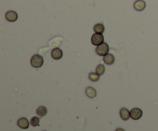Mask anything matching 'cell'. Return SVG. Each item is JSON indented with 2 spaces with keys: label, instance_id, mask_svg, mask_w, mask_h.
<instances>
[{
  "label": "cell",
  "instance_id": "cell-2",
  "mask_svg": "<svg viewBox=\"0 0 158 131\" xmlns=\"http://www.w3.org/2000/svg\"><path fill=\"white\" fill-rule=\"evenodd\" d=\"M96 52L100 56H105L109 52V45L105 42H103L100 45L97 46V48H96Z\"/></svg>",
  "mask_w": 158,
  "mask_h": 131
},
{
  "label": "cell",
  "instance_id": "cell-3",
  "mask_svg": "<svg viewBox=\"0 0 158 131\" xmlns=\"http://www.w3.org/2000/svg\"><path fill=\"white\" fill-rule=\"evenodd\" d=\"M104 41V38L102 34L100 33H95L92 35L91 37V42L93 45L99 46L101 44L103 43Z\"/></svg>",
  "mask_w": 158,
  "mask_h": 131
},
{
  "label": "cell",
  "instance_id": "cell-17",
  "mask_svg": "<svg viewBox=\"0 0 158 131\" xmlns=\"http://www.w3.org/2000/svg\"><path fill=\"white\" fill-rule=\"evenodd\" d=\"M116 131H125L124 130V129H121V128H118V129H117V130Z\"/></svg>",
  "mask_w": 158,
  "mask_h": 131
},
{
  "label": "cell",
  "instance_id": "cell-9",
  "mask_svg": "<svg viewBox=\"0 0 158 131\" xmlns=\"http://www.w3.org/2000/svg\"><path fill=\"white\" fill-rule=\"evenodd\" d=\"M120 115L124 120H127L131 117V112L126 108H122L120 111Z\"/></svg>",
  "mask_w": 158,
  "mask_h": 131
},
{
  "label": "cell",
  "instance_id": "cell-6",
  "mask_svg": "<svg viewBox=\"0 0 158 131\" xmlns=\"http://www.w3.org/2000/svg\"><path fill=\"white\" fill-rule=\"evenodd\" d=\"M51 56L53 57V59L59 60L60 58H62L63 57V51L60 48H54L52 52H51Z\"/></svg>",
  "mask_w": 158,
  "mask_h": 131
},
{
  "label": "cell",
  "instance_id": "cell-15",
  "mask_svg": "<svg viewBox=\"0 0 158 131\" xmlns=\"http://www.w3.org/2000/svg\"><path fill=\"white\" fill-rule=\"evenodd\" d=\"M89 79L92 81H97L100 80V75L96 73H89Z\"/></svg>",
  "mask_w": 158,
  "mask_h": 131
},
{
  "label": "cell",
  "instance_id": "cell-14",
  "mask_svg": "<svg viewBox=\"0 0 158 131\" xmlns=\"http://www.w3.org/2000/svg\"><path fill=\"white\" fill-rule=\"evenodd\" d=\"M105 72V67L103 64H99L98 66L96 67V73L98 74L99 75H103Z\"/></svg>",
  "mask_w": 158,
  "mask_h": 131
},
{
  "label": "cell",
  "instance_id": "cell-12",
  "mask_svg": "<svg viewBox=\"0 0 158 131\" xmlns=\"http://www.w3.org/2000/svg\"><path fill=\"white\" fill-rule=\"evenodd\" d=\"M93 30L96 33L103 34L104 31H105V27H104V25L102 23H99V24L95 25V26L93 27Z\"/></svg>",
  "mask_w": 158,
  "mask_h": 131
},
{
  "label": "cell",
  "instance_id": "cell-1",
  "mask_svg": "<svg viewBox=\"0 0 158 131\" xmlns=\"http://www.w3.org/2000/svg\"><path fill=\"white\" fill-rule=\"evenodd\" d=\"M43 57H42L41 55H35L31 58V65L33 68H39L43 66Z\"/></svg>",
  "mask_w": 158,
  "mask_h": 131
},
{
  "label": "cell",
  "instance_id": "cell-4",
  "mask_svg": "<svg viewBox=\"0 0 158 131\" xmlns=\"http://www.w3.org/2000/svg\"><path fill=\"white\" fill-rule=\"evenodd\" d=\"M142 115L143 112L140 108H133L131 111V117L133 120H139Z\"/></svg>",
  "mask_w": 158,
  "mask_h": 131
},
{
  "label": "cell",
  "instance_id": "cell-8",
  "mask_svg": "<svg viewBox=\"0 0 158 131\" xmlns=\"http://www.w3.org/2000/svg\"><path fill=\"white\" fill-rule=\"evenodd\" d=\"M17 124L22 129H27L30 126V123L28 121V120L25 118V117H22V118L19 120L18 122H17Z\"/></svg>",
  "mask_w": 158,
  "mask_h": 131
},
{
  "label": "cell",
  "instance_id": "cell-5",
  "mask_svg": "<svg viewBox=\"0 0 158 131\" xmlns=\"http://www.w3.org/2000/svg\"><path fill=\"white\" fill-rule=\"evenodd\" d=\"M5 18L9 22H16L18 19V14L14 11H7L6 14H5Z\"/></svg>",
  "mask_w": 158,
  "mask_h": 131
},
{
  "label": "cell",
  "instance_id": "cell-7",
  "mask_svg": "<svg viewBox=\"0 0 158 131\" xmlns=\"http://www.w3.org/2000/svg\"><path fill=\"white\" fill-rule=\"evenodd\" d=\"M133 7H134V9L137 11H143L145 9V7H146V3H145L144 0H137V1H136L134 2Z\"/></svg>",
  "mask_w": 158,
  "mask_h": 131
},
{
  "label": "cell",
  "instance_id": "cell-13",
  "mask_svg": "<svg viewBox=\"0 0 158 131\" xmlns=\"http://www.w3.org/2000/svg\"><path fill=\"white\" fill-rule=\"evenodd\" d=\"M36 113L40 117H43L47 113V109H46V107H44V106H41V107H39L36 110Z\"/></svg>",
  "mask_w": 158,
  "mask_h": 131
},
{
  "label": "cell",
  "instance_id": "cell-16",
  "mask_svg": "<svg viewBox=\"0 0 158 131\" xmlns=\"http://www.w3.org/2000/svg\"><path fill=\"white\" fill-rule=\"evenodd\" d=\"M30 124L32 126H38L39 125V119L37 117H33L31 118Z\"/></svg>",
  "mask_w": 158,
  "mask_h": 131
},
{
  "label": "cell",
  "instance_id": "cell-11",
  "mask_svg": "<svg viewBox=\"0 0 158 131\" xmlns=\"http://www.w3.org/2000/svg\"><path fill=\"white\" fill-rule=\"evenodd\" d=\"M103 61H104L106 64L110 65V64H113L114 63L115 58L113 55H111V54H107V55H105L104 57H103Z\"/></svg>",
  "mask_w": 158,
  "mask_h": 131
},
{
  "label": "cell",
  "instance_id": "cell-10",
  "mask_svg": "<svg viewBox=\"0 0 158 131\" xmlns=\"http://www.w3.org/2000/svg\"><path fill=\"white\" fill-rule=\"evenodd\" d=\"M86 94L87 95V97H89V98H94L96 96V90L94 89L93 87H87V89H86Z\"/></svg>",
  "mask_w": 158,
  "mask_h": 131
}]
</instances>
